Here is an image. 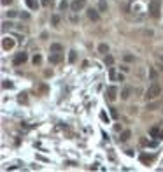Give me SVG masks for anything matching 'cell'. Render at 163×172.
I'll list each match as a JSON object with an SVG mask.
<instances>
[{"label": "cell", "instance_id": "25", "mask_svg": "<svg viewBox=\"0 0 163 172\" xmlns=\"http://www.w3.org/2000/svg\"><path fill=\"white\" fill-rule=\"evenodd\" d=\"M149 76H151V79H153V81H156V76H158V74H156V70H154V69H151Z\"/></svg>", "mask_w": 163, "mask_h": 172}, {"label": "cell", "instance_id": "8", "mask_svg": "<svg viewBox=\"0 0 163 172\" xmlns=\"http://www.w3.org/2000/svg\"><path fill=\"white\" fill-rule=\"evenodd\" d=\"M160 107H163V102H161V100H158V102H149V104H147V109H149V111H158Z\"/></svg>", "mask_w": 163, "mask_h": 172}, {"label": "cell", "instance_id": "33", "mask_svg": "<svg viewBox=\"0 0 163 172\" xmlns=\"http://www.w3.org/2000/svg\"><path fill=\"white\" fill-rule=\"evenodd\" d=\"M40 2H42V5H51L49 0H40Z\"/></svg>", "mask_w": 163, "mask_h": 172}, {"label": "cell", "instance_id": "2", "mask_svg": "<svg viewBox=\"0 0 163 172\" xmlns=\"http://www.w3.org/2000/svg\"><path fill=\"white\" fill-rule=\"evenodd\" d=\"M160 14H161V0H151L149 2V16L158 19Z\"/></svg>", "mask_w": 163, "mask_h": 172}, {"label": "cell", "instance_id": "32", "mask_svg": "<svg viewBox=\"0 0 163 172\" xmlns=\"http://www.w3.org/2000/svg\"><path fill=\"white\" fill-rule=\"evenodd\" d=\"M121 70H123V72H128V70H130V67H128V65H121Z\"/></svg>", "mask_w": 163, "mask_h": 172}, {"label": "cell", "instance_id": "15", "mask_svg": "<svg viewBox=\"0 0 163 172\" xmlns=\"http://www.w3.org/2000/svg\"><path fill=\"white\" fill-rule=\"evenodd\" d=\"M98 53L107 55V53H109V46H107V44H100V46H98Z\"/></svg>", "mask_w": 163, "mask_h": 172}, {"label": "cell", "instance_id": "17", "mask_svg": "<svg viewBox=\"0 0 163 172\" xmlns=\"http://www.w3.org/2000/svg\"><path fill=\"white\" fill-rule=\"evenodd\" d=\"M58 23H60V16H58V14H53V16H51V25L58 27Z\"/></svg>", "mask_w": 163, "mask_h": 172}, {"label": "cell", "instance_id": "27", "mask_svg": "<svg viewBox=\"0 0 163 172\" xmlns=\"http://www.w3.org/2000/svg\"><path fill=\"white\" fill-rule=\"evenodd\" d=\"M100 118H102L104 121H107V123H109V118H107V114H105V113H100Z\"/></svg>", "mask_w": 163, "mask_h": 172}, {"label": "cell", "instance_id": "28", "mask_svg": "<svg viewBox=\"0 0 163 172\" xmlns=\"http://www.w3.org/2000/svg\"><path fill=\"white\" fill-rule=\"evenodd\" d=\"M19 102H27V95H25V93L19 95Z\"/></svg>", "mask_w": 163, "mask_h": 172}, {"label": "cell", "instance_id": "6", "mask_svg": "<svg viewBox=\"0 0 163 172\" xmlns=\"http://www.w3.org/2000/svg\"><path fill=\"white\" fill-rule=\"evenodd\" d=\"M86 7V0H74V2L70 4V9L74 11V12H79V11H83Z\"/></svg>", "mask_w": 163, "mask_h": 172}, {"label": "cell", "instance_id": "31", "mask_svg": "<svg viewBox=\"0 0 163 172\" xmlns=\"http://www.w3.org/2000/svg\"><path fill=\"white\" fill-rule=\"evenodd\" d=\"M116 81H125V76H123V74H118V77H116Z\"/></svg>", "mask_w": 163, "mask_h": 172}, {"label": "cell", "instance_id": "29", "mask_svg": "<svg viewBox=\"0 0 163 172\" xmlns=\"http://www.w3.org/2000/svg\"><path fill=\"white\" fill-rule=\"evenodd\" d=\"M67 5H68V2H67V0H63V2L60 4V7H61V9H67Z\"/></svg>", "mask_w": 163, "mask_h": 172}, {"label": "cell", "instance_id": "1", "mask_svg": "<svg viewBox=\"0 0 163 172\" xmlns=\"http://www.w3.org/2000/svg\"><path fill=\"white\" fill-rule=\"evenodd\" d=\"M160 93H161V86H160L156 81H153V83L149 84L147 91H146V98H147V100H153V98H156Z\"/></svg>", "mask_w": 163, "mask_h": 172}, {"label": "cell", "instance_id": "34", "mask_svg": "<svg viewBox=\"0 0 163 172\" xmlns=\"http://www.w3.org/2000/svg\"><path fill=\"white\" fill-rule=\"evenodd\" d=\"M12 2V0H2V5H9Z\"/></svg>", "mask_w": 163, "mask_h": 172}, {"label": "cell", "instance_id": "35", "mask_svg": "<svg viewBox=\"0 0 163 172\" xmlns=\"http://www.w3.org/2000/svg\"><path fill=\"white\" fill-rule=\"evenodd\" d=\"M19 16H21V18H25V19H28V14H27V12H19Z\"/></svg>", "mask_w": 163, "mask_h": 172}, {"label": "cell", "instance_id": "21", "mask_svg": "<svg viewBox=\"0 0 163 172\" xmlns=\"http://www.w3.org/2000/svg\"><path fill=\"white\" fill-rule=\"evenodd\" d=\"M109 77H110L112 81H116V77H118V72H116L114 69H110V70H109Z\"/></svg>", "mask_w": 163, "mask_h": 172}, {"label": "cell", "instance_id": "23", "mask_svg": "<svg viewBox=\"0 0 163 172\" xmlns=\"http://www.w3.org/2000/svg\"><path fill=\"white\" fill-rule=\"evenodd\" d=\"M2 86H4V88H12L14 84H12L11 81H4V83H2Z\"/></svg>", "mask_w": 163, "mask_h": 172}, {"label": "cell", "instance_id": "4", "mask_svg": "<svg viewBox=\"0 0 163 172\" xmlns=\"http://www.w3.org/2000/svg\"><path fill=\"white\" fill-rule=\"evenodd\" d=\"M27 60H28V55H27L25 51H21V53H16L12 63H14V65H23V63H25Z\"/></svg>", "mask_w": 163, "mask_h": 172}, {"label": "cell", "instance_id": "30", "mask_svg": "<svg viewBox=\"0 0 163 172\" xmlns=\"http://www.w3.org/2000/svg\"><path fill=\"white\" fill-rule=\"evenodd\" d=\"M7 14H9V18H14V16H18V12H16V11H9Z\"/></svg>", "mask_w": 163, "mask_h": 172}, {"label": "cell", "instance_id": "11", "mask_svg": "<svg viewBox=\"0 0 163 172\" xmlns=\"http://www.w3.org/2000/svg\"><path fill=\"white\" fill-rule=\"evenodd\" d=\"M97 9H98L100 12H107V11H109V5H107V2H105V0H100Z\"/></svg>", "mask_w": 163, "mask_h": 172}, {"label": "cell", "instance_id": "16", "mask_svg": "<svg viewBox=\"0 0 163 172\" xmlns=\"http://www.w3.org/2000/svg\"><path fill=\"white\" fill-rule=\"evenodd\" d=\"M151 160H153V156H149V155H146V153L140 155V162H142V163H151Z\"/></svg>", "mask_w": 163, "mask_h": 172}, {"label": "cell", "instance_id": "5", "mask_svg": "<svg viewBox=\"0 0 163 172\" xmlns=\"http://www.w3.org/2000/svg\"><path fill=\"white\" fill-rule=\"evenodd\" d=\"M61 60H63V53H61V51H51V55H49V63L56 65V63H60Z\"/></svg>", "mask_w": 163, "mask_h": 172}, {"label": "cell", "instance_id": "20", "mask_svg": "<svg viewBox=\"0 0 163 172\" xmlns=\"http://www.w3.org/2000/svg\"><path fill=\"white\" fill-rule=\"evenodd\" d=\"M112 63H114V58H112L110 55H105V65H109V67H110Z\"/></svg>", "mask_w": 163, "mask_h": 172}, {"label": "cell", "instance_id": "13", "mask_svg": "<svg viewBox=\"0 0 163 172\" xmlns=\"http://www.w3.org/2000/svg\"><path fill=\"white\" fill-rule=\"evenodd\" d=\"M149 134H151V137H161V132H160L158 126H153L151 130H149Z\"/></svg>", "mask_w": 163, "mask_h": 172}, {"label": "cell", "instance_id": "10", "mask_svg": "<svg viewBox=\"0 0 163 172\" xmlns=\"http://www.w3.org/2000/svg\"><path fill=\"white\" fill-rule=\"evenodd\" d=\"M130 137H132V132L130 130H123L121 135H119V142H126V141H130Z\"/></svg>", "mask_w": 163, "mask_h": 172}, {"label": "cell", "instance_id": "19", "mask_svg": "<svg viewBox=\"0 0 163 172\" xmlns=\"http://www.w3.org/2000/svg\"><path fill=\"white\" fill-rule=\"evenodd\" d=\"M63 48H61V44H58V42H53L51 44V51H61Z\"/></svg>", "mask_w": 163, "mask_h": 172}, {"label": "cell", "instance_id": "26", "mask_svg": "<svg viewBox=\"0 0 163 172\" xmlns=\"http://www.w3.org/2000/svg\"><path fill=\"white\" fill-rule=\"evenodd\" d=\"M135 58L132 56V55H125V61H133Z\"/></svg>", "mask_w": 163, "mask_h": 172}, {"label": "cell", "instance_id": "14", "mask_svg": "<svg viewBox=\"0 0 163 172\" xmlns=\"http://www.w3.org/2000/svg\"><path fill=\"white\" fill-rule=\"evenodd\" d=\"M27 5L30 9H37L39 7V0H27Z\"/></svg>", "mask_w": 163, "mask_h": 172}, {"label": "cell", "instance_id": "24", "mask_svg": "<svg viewBox=\"0 0 163 172\" xmlns=\"http://www.w3.org/2000/svg\"><path fill=\"white\" fill-rule=\"evenodd\" d=\"M110 114H112V118H118V109H116V107H110Z\"/></svg>", "mask_w": 163, "mask_h": 172}, {"label": "cell", "instance_id": "9", "mask_svg": "<svg viewBox=\"0 0 163 172\" xmlns=\"http://www.w3.org/2000/svg\"><path fill=\"white\" fill-rule=\"evenodd\" d=\"M2 46H4V49H5V51H9V49H12V48H14V40H12V39H4Z\"/></svg>", "mask_w": 163, "mask_h": 172}, {"label": "cell", "instance_id": "7", "mask_svg": "<svg viewBox=\"0 0 163 172\" xmlns=\"http://www.w3.org/2000/svg\"><path fill=\"white\" fill-rule=\"evenodd\" d=\"M88 18L97 23V21H100V11L98 9H88Z\"/></svg>", "mask_w": 163, "mask_h": 172}, {"label": "cell", "instance_id": "22", "mask_svg": "<svg viewBox=\"0 0 163 172\" xmlns=\"http://www.w3.org/2000/svg\"><path fill=\"white\" fill-rule=\"evenodd\" d=\"M40 61H42L40 55H35V56H33V63H35V65H40Z\"/></svg>", "mask_w": 163, "mask_h": 172}, {"label": "cell", "instance_id": "36", "mask_svg": "<svg viewBox=\"0 0 163 172\" xmlns=\"http://www.w3.org/2000/svg\"><path fill=\"white\" fill-rule=\"evenodd\" d=\"M130 2H133V0H130Z\"/></svg>", "mask_w": 163, "mask_h": 172}, {"label": "cell", "instance_id": "3", "mask_svg": "<svg viewBox=\"0 0 163 172\" xmlns=\"http://www.w3.org/2000/svg\"><path fill=\"white\" fill-rule=\"evenodd\" d=\"M105 98L109 102H114L116 98H118V88H116V86H109V88L105 90Z\"/></svg>", "mask_w": 163, "mask_h": 172}, {"label": "cell", "instance_id": "12", "mask_svg": "<svg viewBox=\"0 0 163 172\" xmlns=\"http://www.w3.org/2000/svg\"><path fill=\"white\" fill-rule=\"evenodd\" d=\"M130 95H132V88H130V86H126V88L121 91V98H123V100H128Z\"/></svg>", "mask_w": 163, "mask_h": 172}, {"label": "cell", "instance_id": "18", "mask_svg": "<svg viewBox=\"0 0 163 172\" xmlns=\"http://www.w3.org/2000/svg\"><path fill=\"white\" fill-rule=\"evenodd\" d=\"M76 60H77V53H76V51H70V53H68V61L74 63Z\"/></svg>", "mask_w": 163, "mask_h": 172}]
</instances>
